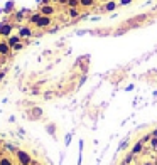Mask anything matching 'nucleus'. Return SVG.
<instances>
[{"mask_svg":"<svg viewBox=\"0 0 157 165\" xmlns=\"http://www.w3.org/2000/svg\"><path fill=\"white\" fill-rule=\"evenodd\" d=\"M31 22H34L37 27H48V26H51V17H48V15H42V14H37V15H32V19H31Z\"/></svg>","mask_w":157,"mask_h":165,"instance_id":"obj_1","label":"nucleus"},{"mask_svg":"<svg viewBox=\"0 0 157 165\" xmlns=\"http://www.w3.org/2000/svg\"><path fill=\"white\" fill-rule=\"evenodd\" d=\"M17 157H19V160H20V163H22V165H31L32 163L31 157L27 155L26 152H19V153H17Z\"/></svg>","mask_w":157,"mask_h":165,"instance_id":"obj_2","label":"nucleus"},{"mask_svg":"<svg viewBox=\"0 0 157 165\" xmlns=\"http://www.w3.org/2000/svg\"><path fill=\"white\" fill-rule=\"evenodd\" d=\"M41 14L42 15H52V14H54V7L52 5H42L41 7Z\"/></svg>","mask_w":157,"mask_h":165,"instance_id":"obj_3","label":"nucleus"},{"mask_svg":"<svg viewBox=\"0 0 157 165\" xmlns=\"http://www.w3.org/2000/svg\"><path fill=\"white\" fill-rule=\"evenodd\" d=\"M10 32H12V26L10 24H2L0 26V34L2 35H9Z\"/></svg>","mask_w":157,"mask_h":165,"instance_id":"obj_4","label":"nucleus"},{"mask_svg":"<svg viewBox=\"0 0 157 165\" xmlns=\"http://www.w3.org/2000/svg\"><path fill=\"white\" fill-rule=\"evenodd\" d=\"M9 52H10V46H9V42H0V54L5 56V54H9Z\"/></svg>","mask_w":157,"mask_h":165,"instance_id":"obj_5","label":"nucleus"},{"mask_svg":"<svg viewBox=\"0 0 157 165\" xmlns=\"http://www.w3.org/2000/svg\"><path fill=\"white\" fill-rule=\"evenodd\" d=\"M19 35H20V37H31V35H32V30H31L29 27H20Z\"/></svg>","mask_w":157,"mask_h":165,"instance_id":"obj_6","label":"nucleus"},{"mask_svg":"<svg viewBox=\"0 0 157 165\" xmlns=\"http://www.w3.org/2000/svg\"><path fill=\"white\" fill-rule=\"evenodd\" d=\"M68 15H69L71 19H74V17H80V10H78V9H71V7H69V9H68Z\"/></svg>","mask_w":157,"mask_h":165,"instance_id":"obj_7","label":"nucleus"},{"mask_svg":"<svg viewBox=\"0 0 157 165\" xmlns=\"http://www.w3.org/2000/svg\"><path fill=\"white\" fill-rule=\"evenodd\" d=\"M20 39H22L20 35H12V37L9 39V46H12V47H14L15 44H19V41H20Z\"/></svg>","mask_w":157,"mask_h":165,"instance_id":"obj_8","label":"nucleus"},{"mask_svg":"<svg viewBox=\"0 0 157 165\" xmlns=\"http://www.w3.org/2000/svg\"><path fill=\"white\" fill-rule=\"evenodd\" d=\"M93 3H95V0H80V5L85 7V9H86V7H91Z\"/></svg>","mask_w":157,"mask_h":165,"instance_id":"obj_9","label":"nucleus"},{"mask_svg":"<svg viewBox=\"0 0 157 165\" xmlns=\"http://www.w3.org/2000/svg\"><path fill=\"white\" fill-rule=\"evenodd\" d=\"M68 5H69L71 9H78V7H80V0H68Z\"/></svg>","mask_w":157,"mask_h":165,"instance_id":"obj_10","label":"nucleus"},{"mask_svg":"<svg viewBox=\"0 0 157 165\" xmlns=\"http://www.w3.org/2000/svg\"><path fill=\"white\" fill-rule=\"evenodd\" d=\"M0 165H14V163L9 157H2V159H0Z\"/></svg>","mask_w":157,"mask_h":165,"instance_id":"obj_11","label":"nucleus"},{"mask_svg":"<svg viewBox=\"0 0 157 165\" xmlns=\"http://www.w3.org/2000/svg\"><path fill=\"white\" fill-rule=\"evenodd\" d=\"M142 143H144V142L140 140V142H138L137 145H135L134 148H132V153H138V152H140V150H142Z\"/></svg>","mask_w":157,"mask_h":165,"instance_id":"obj_12","label":"nucleus"},{"mask_svg":"<svg viewBox=\"0 0 157 165\" xmlns=\"http://www.w3.org/2000/svg\"><path fill=\"white\" fill-rule=\"evenodd\" d=\"M14 49H15V51H19V49H22V44H20V42H19V44H15V46H14Z\"/></svg>","mask_w":157,"mask_h":165,"instance_id":"obj_13","label":"nucleus"},{"mask_svg":"<svg viewBox=\"0 0 157 165\" xmlns=\"http://www.w3.org/2000/svg\"><path fill=\"white\" fill-rule=\"evenodd\" d=\"M127 2H130V0H120V3H127Z\"/></svg>","mask_w":157,"mask_h":165,"instance_id":"obj_14","label":"nucleus"},{"mask_svg":"<svg viewBox=\"0 0 157 165\" xmlns=\"http://www.w3.org/2000/svg\"><path fill=\"white\" fill-rule=\"evenodd\" d=\"M101 2H108V0H101Z\"/></svg>","mask_w":157,"mask_h":165,"instance_id":"obj_15","label":"nucleus"},{"mask_svg":"<svg viewBox=\"0 0 157 165\" xmlns=\"http://www.w3.org/2000/svg\"><path fill=\"white\" fill-rule=\"evenodd\" d=\"M34 165H35V163H34Z\"/></svg>","mask_w":157,"mask_h":165,"instance_id":"obj_16","label":"nucleus"}]
</instances>
